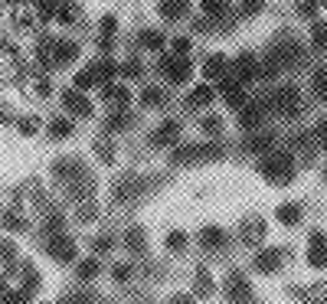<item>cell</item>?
I'll return each mask as SVG.
<instances>
[{"label": "cell", "instance_id": "6da1fadb", "mask_svg": "<svg viewBox=\"0 0 327 304\" xmlns=\"http://www.w3.org/2000/svg\"><path fill=\"white\" fill-rule=\"evenodd\" d=\"M268 105L275 111H281V115H298V111H301V92H298L295 85H281V88L272 92Z\"/></svg>", "mask_w": 327, "mask_h": 304}, {"label": "cell", "instance_id": "7a4b0ae2", "mask_svg": "<svg viewBox=\"0 0 327 304\" xmlns=\"http://www.w3.org/2000/svg\"><path fill=\"white\" fill-rule=\"evenodd\" d=\"M262 174L268 177L272 183H281V180H291V154H272L262 160Z\"/></svg>", "mask_w": 327, "mask_h": 304}, {"label": "cell", "instance_id": "3957f363", "mask_svg": "<svg viewBox=\"0 0 327 304\" xmlns=\"http://www.w3.org/2000/svg\"><path fill=\"white\" fill-rule=\"evenodd\" d=\"M226 294H229V301H233V304H252L249 281H245L239 272H233V275L226 278Z\"/></svg>", "mask_w": 327, "mask_h": 304}, {"label": "cell", "instance_id": "277c9868", "mask_svg": "<svg viewBox=\"0 0 327 304\" xmlns=\"http://www.w3.org/2000/svg\"><path fill=\"white\" fill-rule=\"evenodd\" d=\"M147 186V180H141V177H125L118 186H114V203H128L134 200V196Z\"/></svg>", "mask_w": 327, "mask_h": 304}, {"label": "cell", "instance_id": "5b68a950", "mask_svg": "<svg viewBox=\"0 0 327 304\" xmlns=\"http://www.w3.org/2000/svg\"><path fill=\"white\" fill-rule=\"evenodd\" d=\"M63 105L75 118H92V105H88V98L82 92H63Z\"/></svg>", "mask_w": 327, "mask_h": 304}, {"label": "cell", "instance_id": "8992f818", "mask_svg": "<svg viewBox=\"0 0 327 304\" xmlns=\"http://www.w3.org/2000/svg\"><path fill=\"white\" fill-rule=\"evenodd\" d=\"M177 138H180V121H164L161 128H157L154 134H151V141L157 147H167V144H177Z\"/></svg>", "mask_w": 327, "mask_h": 304}, {"label": "cell", "instance_id": "52a82bcc", "mask_svg": "<svg viewBox=\"0 0 327 304\" xmlns=\"http://www.w3.org/2000/svg\"><path fill=\"white\" fill-rule=\"evenodd\" d=\"M161 69L167 72V79H170V82H187L190 72H193L187 59H164V62H161Z\"/></svg>", "mask_w": 327, "mask_h": 304}, {"label": "cell", "instance_id": "ba28073f", "mask_svg": "<svg viewBox=\"0 0 327 304\" xmlns=\"http://www.w3.org/2000/svg\"><path fill=\"white\" fill-rule=\"evenodd\" d=\"M79 56V46L75 43H66V40H52V66H66Z\"/></svg>", "mask_w": 327, "mask_h": 304}, {"label": "cell", "instance_id": "9c48e42d", "mask_svg": "<svg viewBox=\"0 0 327 304\" xmlns=\"http://www.w3.org/2000/svg\"><path fill=\"white\" fill-rule=\"evenodd\" d=\"M259 75V59L252 56V52H242V56H236V79H242V82H249V79Z\"/></svg>", "mask_w": 327, "mask_h": 304}, {"label": "cell", "instance_id": "30bf717a", "mask_svg": "<svg viewBox=\"0 0 327 304\" xmlns=\"http://www.w3.org/2000/svg\"><path fill=\"white\" fill-rule=\"evenodd\" d=\"M203 157H219V150L216 147H180L174 154V164H183V160H203Z\"/></svg>", "mask_w": 327, "mask_h": 304}, {"label": "cell", "instance_id": "8fae6325", "mask_svg": "<svg viewBox=\"0 0 327 304\" xmlns=\"http://www.w3.org/2000/svg\"><path fill=\"white\" fill-rule=\"evenodd\" d=\"M72 249H75L72 239H66V236H52V239H49V255L59 258V262H69V258L75 255Z\"/></svg>", "mask_w": 327, "mask_h": 304}, {"label": "cell", "instance_id": "7c38bea8", "mask_svg": "<svg viewBox=\"0 0 327 304\" xmlns=\"http://www.w3.org/2000/svg\"><path fill=\"white\" fill-rule=\"evenodd\" d=\"M307 262L314 268H327V252H324V232H311V252H307Z\"/></svg>", "mask_w": 327, "mask_h": 304}, {"label": "cell", "instance_id": "4fadbf2b", "mask_svg": "<svg viewBox=\"0 0 327 304\" xmlns=\"http://www.w3.org/2000/svg\"><path fill=\"white\" fill-rule=\"evenodd\" d=\"M239 121H242V128H255V124H262V121H265V105H262V102L245 105L242 115H239Z\"/></svg>", "mask_w": 327, "mask_h": 304}, {"label": "cell", "instance_id": "5bb4252c", "mask_svg": "<svg viewBox=\"0 0 327 304\" xmlns=\"http://www.w3.org/2000/svg\"><path fill=\"white\" fill-rule=\"evenodd\" d=\"M52 170H56V177H85V167H82V160H75V157H66V160H56L52 164Z\"/></svg>", "mask_w": 327, "mask_h": 304}, {"label": "cell", "instance_id": "9a60e30c", "mask_svg": "<svg viewBox=\"0 0 327 304\" xmlns=\"http://www.w3.org/2000/svg\"><path fill=\"white\" fill-rule=\"evenodd\" d=\"M200 242L206 245V249H223L226 245V232L216 229V226H203L200 229Z\"/></svg>", "mask_w": 327, "mask_h": 304}, {"label": "cell", "instance_id": "2e32d148", "mask_svg": "<svg viewBox=\"0 0 327 304\" xmlns=\"http://www.w3.org/2000/svg\"><path fill=\"white\" fill-rule=\"evenodd\" d=\"M255 268L265 275H272L278 268V249H262L259 255H255Z\"/></svg>", "mask_w": 327, "mask_h": 304}, {"label": "cell", "instance_id": "e0dca14e", "mask_svg": "<svg viewBox=\"0 0 327 304\" xmlns=\"http://www.w3.org/2000/svg\"><path fill=\"white\" fill-rule=\"evenodd\" d=\"M223 95H226V102L233 105H242V98H245V92H242V85H239V79H226L223 82Z\"/></svg>", "mask_w": 327, "mask_h": 304}, {"label": "cell", "instance_id": "ac0fdd59", "mask_svg": "<svg viewBox=\"0 0 327 304\" xmlns=\"http://www.w3.org/2000/svg\"><path fill=\"white\" fill-rule=\"evenodd\" d=\"M223 72H226V56H223V52H213V56L206 59V66H203V75L216 79V75H223Z\"/></svg>", "mask_w": 327, "mask_h": 304}, {"label": "cell", "instance_id": "d6986e66", "mask_svg": "<svg viewBox=\"0 0 327 304\" xmlns=\"http://www.w3.org/2000/svg\"><path fill=\"white\" fill-rule=\"evenodd\" d=\"M311 88H314L317 98H324V102H327V66H321V69H314V72H311Z\"/></svg>", "mask_w": 327, "mask_h": 304}, {"label": "cell", "instance_id": "ffe728a7", "mask_svg": "<svg viewBox=\"0 0 327 304\" xmlns=\"http://www.w3.org/2000/svg\"><path fill=\"white\" fill-rule=\"evenodd\" d=\"M157 10H161L167 20H177V16L187 13V4H180V0H164V4H157Z\"/></svg>", "mask_w": 327, "mask_h": 304}, {"label": "cell", "instance_id": "44dd1931", "mask_svg": "<svg viewBox=\"0 0 327 304\" xmlns=\"http://www.w3.org/2000/svg\"><path fill=\"white\" fill-rule=\"evenodd\" d=\"M213 88H209V85H197V88H193V95H190V105H193V108H200V105H209V102H213Z\"/></svg>", "mask_w": 327, "mask_h": 304}, {"label": "cell", "instance_id": "7402d4cb", "mask_svg": "<svg viewBox=\"0 0 327 304\" xmlns=\"http://www.w3.org/2000/svg\"><path fill=\"white\" fill-rule=\"evenodd\" d=\"M278 219L285 222V226H295V222L301 219V210H298L295 203H281V206H278Z\"/></svg>", "mask_w": 327, "mask_h": 304}, {"label": "cell", "instance_id": "603a6c76", "mask_svg": "<svg viewBox=\"0 0 327 304\" xmlns=\"http://www.w3.org/2000/svg\"><path fill=\"white\" fill-rule=\"evenodd\" d=\"M272 144H275V134H255V138L245 141L249 150H272Z\"/></svg>", "mask_w": 327, "mask_h": 304}, {"label": "cell", "instance_id": "cb8c5ba5", "mask_svg": "<svg viewBox=\"0 0 327 304\" xmlns=\"http://www.w3.org/2000/svg\"><path fill=\"white\" fill-rule=\"evenodd\" d=\"M311 40H314L317 49H327V23H324V20H317V23L311 26Z\"/></svg>", "mask_w": 327, "mask_h": 304}, {"label": "cell", "instance_id": "d4e9b609", "mask_svg": "<svg viewBox=\"0 0 327 304\" xmlns=\"http://www.w3.org/2000/svg\"><path fill=\"white\" fill-rule=\"evenodd\" d=\"M141 43H144L147 49H161L164 46V33L161 30H144L141 33Z\"/></svg>", "mask_w": 327, "mask_h": 304}, {"label": "cell", "instance_id": "484cf974", "mask_svg": "<svg viewBox=\"0 0 327 304\" xmlns=\"http://www.w3.org/2000/svg\"><path fill=\"white\" fill-rule=\"evenodd\" d=\"M197 294H203V298L213 294V278H209L206 268H200V272H197Z\"/></svg>", "mask_w": 327, "mask_h": 304}, {"label": "cell", "instance_id": "4316f807", "mask_svg": "<svg viewBox=\"0 0 327 304\" xmlns=\"http://www.w3.org/2000/svg\"><path fill=\"white\" fill-rule=\"evenodd\" d=\"M125 242H128L131 252H144V232H141V229H131L128 236H125Z\"/></svg>", "mask_w": 327, "mask_h": 304}, {"label": "cell", "instance_id": "83f0119b", "mask_svg": "<svg viewBox=\"0 0 327 304\" xmlns=\"http://www.w3.org/2000/svg\"><path fill=\"white\" fill-rule=\"evenodd\" d=\"M167 249H170V252H183V249H187V232H170V236H167Z\"/></svg>", "mask_w": 327, "mask_h": 304}, {"label": "cell", "instance_id": "f1b7e54d", "mask_svg": "<svg viewBox=\"0 0 327 304\" xmlns=\"http://www.w3.org/2000/svg\"><path fill=\"white\" fill-rule=\"evenodd\" d=\"M92 72H95V79H111V75H114V62H111V59L95 62V66H92Z\"/></svg>", "mask_w": 327, "mask_h": 304}, {"label": "cell", "instance_id": "f546056e", "mask_svg": "<svg viewBox=\"0 0 327 304\" xmlns=\"http://www.w3.org/2000/svg\"><path fill=\"white\" fill-rule=\"evenodd\" d=\"M200 10L206 13V16H223V13L229 10V4H216V0L209 4V0H206V4H200Z\"/></svg>", "mask_w": 327, "mask_h": 304}, {"label": "cell", "instance_id": "4dcf8cb0", "mask_svg": "<svg viewBox=\"0 0 327 304\" xmlns=\"http://www.w3.org/2000/svg\"><path fill=\"white\" fill-rule=\"evenodd\" d=\"M95 275H99V262H95V258H88V262H82L79 265V278H95Z\"/></svg>", "mask_w": 327, "mask_h": 304}, {"label": "cell", "instance_id": "1f68e13d", "mask_svg": "<svg viewBox=\"0 0 327 304\" xmlns=\"http://www.w3.org/2000/svg\"><path fill=\"white\" fill-rule=\"evenodd\" d=\"M49 134H52V138H66V134H72V121H52Z\"/></svg>", "mask_w": 327, "mask_h": 304}, {"label": "cell", "instance_id": "d6a6232c", "mask_svg": "<svg viewBox=\"0 0 327 304\" xmlns=\"http://www.w3.org/2000/svg\"><path fill=\"white\" fill-rule=\"evenodd\" d=\"M203 131H206V134H219V131H223V121H219L216 115H206V118H203Z\"/></svg>", "mask_w": 327, "mask_h": 304}, {"label": "cell", "instance_id": "836d02e7", "mask_svg": "<svg viewBox=\"0 0 327 304\" xmlns=\"http://www.w3.org/2000/svg\"><path fill=\"white\" fill-rule=\"evenodd\" d=\"M141 102H144V105H161V102H164L161 88H144V95H141Z\"/></svg>", "mask_w": 327, "mask_h": 304}, {"label": "cell", "instance_id": "e575fe53", "mask_svg": "<svg viewBox=\"0 0 327 304\" xmlns=\"http://www.w3.org/2000/svg\"><path fill=\"white\" fill-rule=\"evenodd\" d=\"M95 150H99V157L105 160V164H111V160H114V150H111L108 141H99V147H95Z\"/></svg>", "mask_w": 327, "mask_h": 304}, {"label": "cell", "instance_id": "d590c367", "mask_svg": "<svg viewBox=\"0 0 327 304\" xmlns=\"http://www.w3.org/2000/svg\"><path fill=\"white\" fill-rule=\"evenodd\" d=\"M59 23H72L75 20V10H72V7H69V4H59Z\"/></svg>", "mask_w": 327, "mask_h": 304}, {"label": "cell", "instance_id": "8d00e7d4", "mask_svg": "<svg viewBox=\"0 0 327 304\" xmlns=\"http://www.w3.org/2000/svg\"><path fill=\"white\" fill-rule=\"evenodd\" d=\"M255 236H265V226H262V222H245V239H255Z\"/></svg>", "mask_w": 327, "mask_h": 304}, {"label": "cell", "instance_id": "74e56055", "mask_svg": "<svg viewBox=\"0 0 327 304\" xmlns=\"http://www.w3.org/2000/svg\"><path fill=\"white\" fill-rule=\"evenodd\" d=\"M121 72L131 75V79H138V75H141V62H138V59H128L125 66H121Z\"/></svg>", "mask_w": 327, "mask_h": 304}, {"label": "cell", "instance_id": "f35d334b", "mask_svg": "<svg viewBox=\"0 0 327 304\" xmlns=\"http://www.w3.org/2000/svg\"><path fill=\"white\" fill-rule=\"evenodd\" d=\"M92 82H95V72H92V69H88V72H79V75H75V88H88Z\"/></svg>", "mask_w": 327, "mask_h": 304}, {"label": "cell", "instance_id": "ab89813d", "mask_svg": "<svg viewBox=\"0 0 327 304\" xmlns=\"http://www.w3.org/2000/svg\"><path fill=\"white\" fill-rule=\"evenodd\" d=\"M114 26H118V23H114V16H102V40H108V36H111Z\"/></svg>", "mask_w": 327, "mask_h": 304}, {"label": "cell", "instance_id": "60d3db41", "mask_svg": "<svg viewBox=\"0 0 327 304\" xmlns=\"http://www.w3.org/2000/svg\"><path fill=\"white\" fill-rule=\"evenodd\" d=\"M125 124H128V115L125 111H114L111 118H108V128H125Z\"/></svg>", "mask_w": 327, "mask_h": 304}, {"label": "cell", "instance_id": "b9f144b4", "mask_svg": "<svg viewBox=\"0 0 327 304\" xmlns=\"http://www.w3.org/2000/svg\"><path fill=\"white\" fill-rule=\"evenodd\" d=\"M36 10H40L43 20H52V13H59V7H56V4H40Z\"/></svg>", "mask_w": 327, "mask_h": 304}, {"label": "cell", "instance_id": "7bdbcfd3", "mask_svg": "<svg viewBox=\"0 0 327 304\" xmlns=\"http://www.w3.org/2000/svg\"><path fill=\"white\" fill-rule=\"evenodd\" d=\"M174 49L180 52V56H187V52H190V40H187V36H177V40H174Z\"/></svg>", "mask_w": 327, "mask_h": 304}, {"label": "cell", "instance_id": "ee69618b", "mask_svg": "<svg viewBox=\"0 0 327 304\" xmlns=\"http://www.w3.org/2000/svg\"><path fill=\"white\" fill-rule=\"evenodd\" d=\"M131 278V268L128 265H114V281H128Z\"/></svg>", "mask_w": 327, "mask_h": 304}, {"label": "cell", "instance_id": "f6af8a7d", "mask_svg": "<svg viewBox=\"0 0 327 304\" xmlns=\"http://www.w3.org/2000/svg\"><path fill=\"white\" fill-rule=\"evenodd\" d=\"M23 226H26V222L16 216V213H7V229H23Z\"/></svg>", "mask_w": 327, "mask_h": 304}, {"label": "cell", "instance_id": "bcb514c9", "mask_svg": "<svg viewBox=\"0 0 327 304\" xmlns=\"http://www.w3.org/2000/svg\"><path fill=\"white\" fill-rule=\"evenodd\" d=\"M298 13H301V16H307V20H311V16L317 13V4H298Z\"/></svg>", "mask_w": 327, "mask_h": 304}, {"label": "cell", "instance_id": "7dc6e473", "mask_svg": "<svg viewBox=\"0 0 327 304\" xmlns=\"http://www.w3.org/2000/svg\"><path fill=\"white\" fill-rule=\"evenodd\" d=\"M23 301H30V298H26V291H13V294H7V304H23Z\"/></svg>", "mask_w": 327, "mask_h": 304}, {"label": "cell", "instance_id": "c3c4849f", "mask_svg": "<svg viewBox=\"0 0 327 304\" xmlns=\"http://www.w3.org/2000/svg\"><path fill=\"white\" fill-rule=\"evenodd\" d=\"M317 141H321V147H327V121H321V124H317Z\"/></svg>", "mask_w": 327, "mask_h": 304}, {"label": "cell", "instance_id": "681fc988", "mask_svg": "<svg viewBox=\"0 0 327 304\" xmlns=\"http://www.w3.org/2000/svg\"><path fill=\"white\" fill-rule=\"evenodd\" d=\"M108 249H111V239H108V236L95 239V252H108Z\"/></svg>", "mask_w": 327, "mask_h": 304}, {"label": "cell", "instance_id": "f907efd6", "mask_svg": "<svg viewBox=\"0 0 327 304\" xmlns=\"http://www.w3.org/2000/svg\"><path fill=\"white\" fill-rule=\"evenodd\" d=\"M20 131H23V134H33V131H36V121H23Z\"/></svg>", "mask_w": 327, "mask_h": 304}, {"label": "cell", "instance_id": "816d5d0a", "mask_svg": "<svg viewBox=\"0 0 327 304\" xmlns=\"http://www.w3.org/2000/svg\"><path fill=\"white\" fill-rule=\"evenodd\" d=\"M36 95H49V82L43 79V82H36Z\"/></svg>", "mask_w": 327, "mask_h": 304}, {"label": "cell", "instance_id": "f5cc1de1", "mask_svg": "<svg viewBox=\"0 0 327 304\" xmlns=\"http://www.w3.org/2000/svg\"><path fill=\"white\" fill-rule=\"evenodd\" d=\"M242 10L245 13H255V10H262V4H242Z\"/></svg>", "mask_w": 327, "mask_h": 304}, {"label": "cell", "instance_id": "db71d44e", "mask_svg": "<svg viewBox=\"0 0 327 304\" xmlns=\"http://www.w3.org/2000/svg\"><path fill=\"white\" fill-rule=\"evenodd\" d=\"M174 304H193L190 298H183V294H177V298H174Z\"/></svg>", "mask_w": 327, "mask_h": 304}, {"label": "cell", "instance_id": "11a10c76", "mask_svg": "<svg viewBox=\"0 0 327 304\" xmlns=\"http://www.w3.org/2000/svg\"><path fill=\"white\" fill-rule=\"evenodd\" d=\"M72 304H85V298H72Z\"/></svg>", "mask_w": 327, "mask_h": 304}]
</instances>
